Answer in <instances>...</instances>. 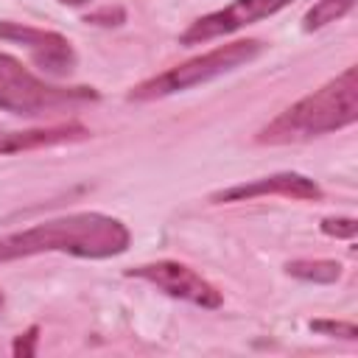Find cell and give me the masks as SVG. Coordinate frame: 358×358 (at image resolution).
Masks as SVG:
<instances>
[{
    "label": "cell",
    "instance_id": "cell-1",
    "mask_svg": "<svg viewBox=\"0 0 358 358\" xmlns=\"http://www.w3.org/2000/svg\"><path fill=\"white\" fill-rule=\"evenodd\" d=\"M129 241H131L129 227L120 218L103 213H70L39 221L20 232L0 235V263L48 255V252L106 260L123 255L129 249Z\"/></svg>",
    "mask_w": 358,
    "mask_h": 358
},
{
    "label": "cell",
    "instance_id": "cell-2",
    "mask_svg": "<svg viewBox=\"0 0 358 358\" xmlns=\"http://www.w3.org/2000/svg\"><path fill=\"white\" fill-rule=\"evenodd\" d=\"M358 120V67H344L336 78L291 103L257 131V143H299L352 126Z\"/></svg>",
    "mask_w": 358,
    "mask_h": 358
},
{
    "label": "cell",
    "instance_id": "cell-3",
    "mask_svg": "<svg viewBox=\"0 0 358 358\" xmlns=\"http://www.w3.org/2000/svg\"><path fill=\"white\" fill-rule=\"evenodd\" d=\"M263 53V42L260 39H238V42H227L218 45L196 59H187L137 87H131L129 101H154V98H165V95H176L185 92L190 87L207 84L224 73H232L243 64H249L252 59H257Z\"/></svg>",
    "mask_w": 358,
    "mask_h": 358
},
{
    "label": "cell",
    "instance_id": "cell-4",
    "mask_svg": "<svg viewBox=\"0 0 358 358\" xmlns=\"http://www.w3.org/2000/svg\"><path fill=\"white\" fill-rule=\"evenodd\" d=\"M98 92L92 87H56L45 78L34 76L20 59L0 50V109L11 115H42L48 109L64 103L95 101Z\"/></svg>",
    "mask_w": 358,
    "mask_h": 358
},
{
    "label": "cell",
    "instance_id": "cell-5",
    "mask_svg": "<svg viewBox=\"0 0 358 358\" xmlns=\"http://www.w3.org/2000/svg\"><path fill=\"white\" fill-rule=\"evenodd\" d=\"M129 277L145 280L154 288H159L162 294L173 296V299H185L193 302L199 308H218L221 305V291L207 282L199 271H193L190 266L179 263V260H157V263H143L126 271Z\"/></svg>",
    "mask_w": 358,
    "mask_h": 358
},
{
    "label": "cell",
    "instance_id": "cell-6",
    "mask_svg": "<svg viewBox=\"0 0 358 358\" xmlns=\"http://www.w3.org/2000/svg\"><path fill=\"white\" fill-rule=\"evenodd\" d=\"M294 0H232L218 11H210L204 17H199L196 22H190V28L179 36L182 45H204L210 39L235 34L257 20L274 17L277 11H282L285 6H291Z\"/></svg>",
    "mask_w": 358,
    "mask_h": 358
},
{
    "label": "cell",
    "instance_id": "cell-7",
    "mask_svg": "<svg viewBox=\"0 0 358 358\" xmlns=\"http://www.w3.org/2000/svg\"><path fill=\"white\" fill-rule=\"evenodd\" d=\"M0 39L25 48L31 62L53 78H62L76 67V50L59 31H45L22 22H0Z\"/></svg>",
    "mask_w": 358,
    "mask_h": 358
},
{
    "label": "cell",
    "instance_id": "cell-8",
    "mask_svg": "<svg viewBox=\"0 0 358 358\" xmlns=\"http://www.w3.org/2000/svg\"><path fill=\"white\" fill-rule=\"evenodd\" d=\"M260 196H282V199H299V201H316L322 199V187L296 171H280V173H268L260 179H249L224 190H215L210 196L213 204H224V201H252Z\"/></svg>",
    "mask_w": 358,
    "mask_h": 358
},
{
    "label": "cell",
    "instance_id": "cell-9",
    "mask_svg": "<svg viewBox=\"0 0 358 358\" xmlns=\"http://www.w3.org/2000/svg\"><path fill=\"white\" fill-rule=\"evenodd\" d=\"M90 137V129L81 123H67V126H50V129H28V131H8L0 134V157L17 154V151H31L42 145H59V143H73Z\"/></svg>",
    "mask_w": 358,
    "mask_h": 358
},
{
    "label": "cell",
    "instance_id": "cell-10",
    "mask_svg": "<svg viewBox=\"0 0 358 358\" xmlns=\"http://www.w3.org/2000/svg\"><path fill=\"white\" fill-rule=\"evenodd\" d=\"M285 271L305 282L330 285L341 277V263L338 260H291V263H285Z\"/></svg>",
    "mask_w": 358,
    "mask_h": 358
},
{
    "label": "cell",
    "instance_id": "cell-11",
    "mask_svg": "<svg viewBox=\"0 0 358 358\" xmlns=\"http://www.w3.org/2000/svg\"><path fill=\"white\" fill-rule=\"evenodd\" d=\"M352 6H355V0H319V3H313V6L305 11L302 28H305L308 34H310V31H319V28H324V25H330V22H336V20H341L344 14H350Z\"/></svg>",
    "mask_w": 358,
    "mask_h": 358
},
{
    "label": "cell",
    "instance_id": "cell-12",
    "mask_svg": "<svg viewBox=\"0 0 358 358\" xmlns=\"http://www.w3.org/2000/svg\"><path fill=\"white\" fill-rule=\"evenodd\" d=\"M322 232L330 235V238H338V241H352L355 232H358V221L350 218V215H327L322 218Z\"/></svg>",
    "mask_w": 358,
    "mask_h": 358
},
{
    "label": "cell",
    "instance_id": "cell-13",
    "mask_svg": "<svg viewBox=\"0 0 358 358\" xmlns=\"http://www.w3.org/2000/svg\"><path fill=\"white\" fill-rule=\"evenodd\" d=\"M313 333H322V336H333V338H347V341H355L358 338V327L352 322H333V319H313L308 324Z\"/></svg>",
    "mask_w": 358,
    "mask_h": 358
},
{
    "label": "cell",
    "instance_id": "cell-14",
    "mask_svg": "<svg viewBox=\"0 0 358 358\" xmlns=\"http://www.w3.org/2000/svg\"><path fill=\"white\" fill-rule=\"evenodd\" d=\"M36 341H39V327L31 324L25 333H20V336L14 338L11 352H14L17 358H31V355H36Z\"/></svg>",
    "mask_w": 358,
    "mask_h": 358
},
{
    "label": "cell",
    "instance_id": "cell-15",
    "mask_svg": "<svg viewBox=\"0 0 358 358\" xmlns=\"http://www.w3.org/2000/svg\"><path fill=\"white\" fill-rule=\"evenodd\" d=\"M84 22H92V25H120V22H126V11L120 6H115V8L106 6V8H98V11L87 14Z\"/></svg>",
    "mask_w": 358,
    "mask_h": 358
},
{
    "label": "cell",
    "instance_id": "cell-16",
    "mask_svg": "<svg viewBox=\"0 0 358 358\" xmlns=\"http://www.w3.org/2000/svg\"><path fill=\"white\" fill-rule=\"evenodd\" d=\"M59 3H64V6H84V3H90V0H59Z\"/></svg>",
    "mask_w": 358,
    "mask_h": 358
},
{
    "label": "cell",
    "instance_id": "cell-17",
    "mask_svg": "<svg viewBox=\"0 0 358 358\" xmlns=\"http://www.w3.org/2000/svg\"><path fill=\"white\" fill-rule=\"evenodd\" d=\"M0 308H3V291H0Z\"/></svg>",
    "mask_w": 358,
    "mask_h": 358
}]
</instances>
